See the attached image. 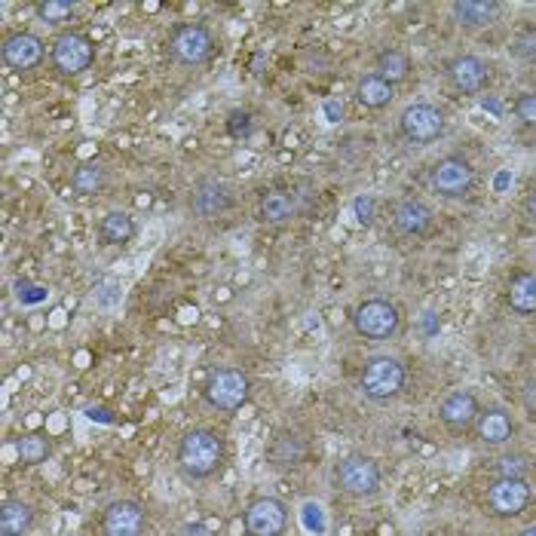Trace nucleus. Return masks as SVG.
<instances>
[{"mask_svg":"<svg viewBox=\"0 0 536 536\" xmlns=\"http://www.w3.org/2000/svg\"><path fill=\"white\" fill-rule=\"evenodd\" d=\"M518 536H536V524H530V527H524V530H521Z\"/></svg>","mask_w":536,"mask_h":536,"instance_id":"c9c22d12","label":"nucleus"},{"mask_svg":"<svg viewBox=\"0 0 536 536\" xmlns=\"http://www.w3.org/2000/svg\"><path fill=\"white\" fill-rule=\"evenodd\" d=\"M521 405L524 411L536 420V377H527L524 386H521Z\"/></svg>","mask_w":536,"mask_h":536,"instance_id":"473e14b6","label":"nucleus"},{"mask_svg":"<svg viewBox=\"0 0 536 536\" xmlns=\"http://www.w3.org/2000/svg\"><path fill=\"white\" fill-rule=\"evenodd\" d=\"M108 184V172L99 163H83L80 169H74L71 175V187L80 197H92V193H102V187Z\"/></svg>","mask_w":536,"mask_h":536,"instance_id":"bb28decb","label":"nucleus"},{"mask_svg":"<svg viewBox=\"0 0 536 536\" xmlns=\"http://www.w3.org/2000/svg\"><path fill=\"white\" fill-rule=\"evenodd\" d=\"M399 132L411 144H432L445 135V114L429 102H414L402 111Z\"/></svg>","mask_w":536,"mask_h":536,"instance_id":"1a4fd4ad","label":"nucleus"},{"mask_svg":"<svg viewBox=\"0 0 536 536\" xmlns=\"http://www.w3.org/2000/svg\"><path fill=\"white\" fill-rule=\"evenodd\" d=\"M135 236V221L129 212H108L102 221H99V239L102 246H126Z\"/></svg>","mask_w":536,"mask_h":536,"instance_id":"393cba45","label":"nucleus"},{"mask_svg":"<svg viewBox=\"0 0 536 536\" xmlns=\"http://www.w3.org/2000/svg\"><path fill=\"white\" fill-rule=\"evenodd\" d=\"M405 380H408L405 365L396 356H383V353L365 359L359 371V389L371 402H393L396 396H402Z\"/></svg>","mask_w":536,"mask_h":536,"instance_id":"f03ea898","label":"nucleus"},{"mask_svg":"<svg viewBox=\"0 0 536 536\" xmlns=\"http://www.w3.org/2000/svg\"><path fill=\"white\" fill-rule=\"evenodd\" d=\"M432 209L420 197H405L393 206V227L405 239H420L432 230Z\"/></svg>","mask_w":536,"mask_h":536,"instance_id":"dca6fc26","label":"nucleus"},{"mask_svg":"<svg viewBox=\"0 0 536 536\" xmlns=\"http://www.w3.org/2000/svg\"><path fill=\"white\" fill-rule=\"evenodd\" d=\"M509 53L521 62H536V28H524L509 40Z\"/></svg>","mask_w":536,"mask_h":536,"instance_id":"c756f323","label":"nucleus"},{"mask_svg":"<svg viewBox=\"0 0 536 536\" xmlns=\"http://www.w3.org/2000/svg\"><path fill=\"white\" fill-rule=\"evenodd\" d=\"M203 396L215 411L233 414L252 399V380L239 368H215L203 386Z\"/></svg>","mask_w":536,"mask_h":536,"instance_id":"20e7f679","label":"nucleus"},{"mask_svg":"<svg viewBox=\"0 0 536 536\" xmlns=\"http://www.w3.org/2000/svg\"><path fill=\"white\" fill-rule=\"evenodd\" d=\"M353 325L362 337L368 340H386L393 337L402 325V316H399V307L393 301H383V298H371V301H362L353 313Z\"/></svg>","mask_w":536,"mask_h":536,"instance_id":"6e6552de","label":"nucleus"},{"mask_svg":"<svg viewBox=\"0 0 536 536\" xmlns=\"http://www.w3.org/2000/svg\"><path fill=\"white\" fill-rule=\"evenodd\" d=\"M50 59H53V68L59 74L77 77V74H83V71L92 68V62H95V43L86 34H80V31H62L53 40Z\"/></svg>","mask_w":536,"mask_h":536,"instance_id":"0eeeda50","label":"nucleus"},{"mask_svg":"<svg viewBox=\"0 0 536 536\" xmlns=\"http://www.w3.org/2000/svg\"><path fill=\"white\" fill-rule=\"evenodd\" d=\"M258 215L264 224H285L298 215V200L295 193L288 190H270L261 197V206H258Z\"/></svg>","mask_w":536,"mask_h":536,"instance_id":"5701e85b","label":"nucleus"},{"mask_svg":"<svg viewBox=\"0 0 536 536\" xmlns=\"http://www.w3.org/2000/svg\"><path fill=\"white\" fill-rule=\"evenodd\" d=\"M506 304L512 313L530 316L536 313V270L515 273L506 285Z\"/></svg>","mask_w":536,"mask_h":536,"instance_id":"412c9836","label":"nucleus"},{"mask_svg":"<svg viewBox=\"0 0 536 536\" xmlns=\"http://www.w3.org/2000/svg\"><path fill=\"white\" fill-rule=\"evenodd\" d=\"M500 13H503V7L497 0H457V4H451L454 22L466 31L491 28L500 19Z\"/></svg>","mask_w":536,"mask_h":536,"instance_id":"6ab92c4d","label":"nucleus"},{"mask_svg":"<svg viewBox=\"0 0 536 536\" xmlns=\"http://www.w3.org/2000/svg\"><path fill=\"white\" fill-rule=\"evenodd\" d=\"M530 484L521 478H494L487 484V509L497 518H518L530 506Z\"/></svg>","mask_w":536,"mask_h":536,"instance_id":"9b49d317","label":"nucleus"},{"mask_svg":"<svg viewBox=\"0 0 536 536\" xmlns=\"http://www.w3.org/2000/svg\"><path fill=\"white\" fill-rule=\"evenodd\" d=\"M148 509L138 500H114L102 512V536H144Z\"/></svg>","mask_w":536,"mask_h":536,"instance_id":"f8f14e48","label":"nucleus"},{"mask_svg":"<svg viewBox=\"0 0 536 536\" xmlns=\"http://www.w3.org/2000/svg\"><path fill=\"white\" fill-rule=\"evenodd\" d=\"M380 481H383V472H380L377 460H371L365 454H347L334 466V487L353 500L374 497L380 491Z\"/></svg>","mask_w":536,"mask_h":536,"instance_id":"7ed1b4c3","label":"nucleus"},{"mask_svg":"<svg viewBox=\"0 0 536 536\" xmlns=\"http://www.w3.org/2000/svg\"><path fill=\"white\" fill-rule=\"evenodd\" d=\"M242 524H246V536H285L288 506L276 497H258L249 503Z\"/></svg>","mask_w":536,"mask_h":536,"instance_id":"9d476101","label":"nucleus"},{"mask_svg":"<svg viewBox=\"0 0 536 536\" xmlns=\"http://www.w3.org/2000/svg\"><path fill=\"white\" fill-rule=\"evenodd\" d=\"M307 460V442L291 429H282L270 438L267 445V463L273 469H298Z\"/></svg>","mask_w":536,"mask_h":536,"instance_id":"a211bd4d","label":"nucleus"},{"mask_svg":"<svg viewBox=\"0 0 536 536\" xmlns=\"http://www.w3.org/2000/svg\"><path fill=\"white\" fill-rule=\"evenodd\" d=\"M481 414V405L472 389H451V393L438 402V420H442L454 435H463L475 426Z\"/></svg>","mask_w":536,"mask_h":536,"instance_id":"4468645a","label":"nucleus"},{"mask_svg":"<svg viewBox=\"0 0 536 536\" xmlns=\"http://www.w3.org/2000/svg\"><path fill=\"white\" fill-rule=\"evenodd\" d=\"M530 475V460L524 454H506L497 460V478H521L527 481Z\"/></svg>","mask_w":536,"mask_h":536,"instance_id":"7c9ffc66","label":"nucleus"},{"mask_svg":"<svg viewBox=\"0 0 536 536\" xmlns=\"http://www.w3.org/2000/svg\"><path fill=\"white\" fill-rule=\"evenodd\" d=\"M169 53L175 62L181 65H206L215 53V34L200 25V22H187V25H178L169 37Z\"/></svg>","mask_w":536,"mask_h":536,"instance_id":"423d86ee","label":"nucleus"},{"mask_svg":"<svg viewBox=\"0 0 536 536\" xmlns=\"http://www.w3.org/2000/svg\"><path fill=\"white\" fill-rule=\"evenodd\" d=\"M512 432H515V423H512V417L503 408H487L475 420V435H478V442L487 445V448L506 445L509 438H512Z\"/></svg>","mask_w":536,"mask_h":536,"instance_id":"aec40b11","label":"nucleus"},{"mask_svg":"<svg viewBox=\"0 0 536 536\" xmlns=\"http://www.w3.org/2000/svg\"><path fill=\"white\" fill-rule=\"evenodd\" d=\"M426 184L432 193H438V197L445 200H463L472 193L475 187V169L469 160L457 157V154H448L442 160H435L429 175H426Z\"/></svg>","mask_w":536,"mask_h":536,"instance_id":"39448f33","label":"nucleus"},{"mask_svg":"<svg viewBox=\"0 0 536 536\" xmlns=\"http://www.w3.org/2000/svg\"><path fill=\"white\" fill-rule=\"evenodd\" d=\"M74 13H77V7L71 0H40V4H34V16L46 25H62Z\"/></svg>","mask_w":536,"mask_h":536,"instance_id":"c85d7f7f","label":"nucleus"},{"mask_svg":"<svg viewBox=\"0 0 536 536\" xmlns=\"http://www.w3.org/2000/svg\"><path fill=\"white\" fill-rule=\"evenodd\" d=\"M0 56H4L7 68H13V71H34L46 59V46L31 31H13V34H7L4 46H0Z\"/></svg>","mask_w":536,"mask_h":536,"instance_id":"2eb2a0df","label":"nucleus"},{"mask_svg":"<svg viewBox=\"0 0 536 536\" xmlns=\"http://www.w3.org/2000/svg\"><path fill=\"white\" fill-rule=\"evenodd\" d=\"M445 74H448V83L463 95H478L491 86V65L472 53H460V56L448 59Z\"/></svg>","mask_w":536,"mask_h":536,"instance_id":"ddd939ff","label":"nucleus"},{"mask_svg":"<svg viewBox=\"0 0 536 536\" xmlns=\"http://www.w3.org/2000/svg\"><path fill=\"white\" fill-rule=\"evenodd\" d=\"M16 451H19V460H22L25 466H40V463H46V457L53 454V445H50V438H46V435L31 432V435H22V438H19Z\"/></svg>","mask_w":536,"mask_h":536,"instance_id":"cd10ccee","label":"nucleus"},{"mask_svg":"<svg viewBox=\"0 0 536 536\" xmlns=\"http://www.w3.org/2000/svg\"><path fill=\"white\" fill-rule=\"evenodd\" d=\"M190 206H193V212H197L200 218L209 221V218L224 215V212L233 206V193H230V187H227L224 181H218V178H206V181L197 184V190H193Z\"/></svg>","mask_w":536,"mask_h":536,"instance_id":"f3484780","label":"nucleus"},{"mask_svg":"<svg viewBox=\"0 0 536 536\" xmlns=\"http://www.w3.org/2000/svg\"><path fill=\"white\" fill-rule=\"evenodd\" d=\"M411 71H414V65H411V56L405 53V50H383L380 56H377V68H374V74H380L386 83H402V80H408L411 77Z\"/></svg>","mask_w":536,"mask_h":536,"instance_id":"a878e982","label":"nucleus"},{"mask_svg":"<svg viewBox=\"0 0 536 536\" xmlns=\"http://www.w3.org/2000/svg\"><path fill=\"white\" fill-rule=\"evenodd\" d=\"M393 99H396V86L386 83L380 74H365L356 83V102L368 111H383Z\"/></svg>","mask_w":536,"mask_h":536,"instance_id":"4be33fe9","label":"nucleus"},{"mask_svg":"<svg viewBox=\"0 0 536 536\" xmlns=\"http://www.w3.org/2000/svg\"><path fill=\"white\" fill-rule=\"evenodd\" d=\"M34 527V509L25 500H4L0 506V533L25 536Z\"/></svg>","mask_w":536,"mask_h":536,"instance_id":"b1692460","label":"nucleus"},{"mask_svg":"<svg viewBox=\"0 0 536 536\" xmlns=\"http://www.w3.org/2000/svg\"><path fill=\"white\" fill-rule=\"evenodd\" d=\"M0 536H4V533H0Z\"/></svg>","mask_w":536,"mask_h":536,"instance_id":"e433bc0d","label":"nucleus"},{"mask_svg":"<svg viewBox=\"0 0 536 536\" xmlns=\"http://www.w3.org/2000/svg\"><path fill=\"white\" fill-rule=\"evenodd\" d=\"M178 536H215L206 524H184L181 530H178Z\"/></svg>","mask_w":536,"mask_h":536,"instance_id":"72a5a7b5","label":"nucleus"},{"mask_svg":"<svg viewBox=\"0 0 536 536\" xmlns=\"http://www.w3.org/2000/svg\"><path fill=\"white\" fill-rule=\"evenodd\" d=\"M524 215H527L530 224H536V187L527 193V200H524Z\"/></svg>","mask_w":536,"mask_h":536,"instance_id":"f704fd0d","label":"nucleus"},{"mask_svg":"<svg viewBox=\"0 0 536 536\" xmlns=\"http://www.w3.org/2000/svg\"><path fill=\"white\" fill-rule=\"evenodd\" d=\"M515 117H518L524 126H536V92H524V95H518V102H515Z\"/></svg>","mask_w":536,"mask_h":536,"instance_id":"2f4dec72","label":"nucleus"},{"mask_svg":"<svg viewBox=\"0 0 536 536\" xmlns=\"http://www.w3.org/2000/svg\"><path fill=\"white\" fill-rule=\"evenodd\" d=\"M175 466L187 481L215 478L224 466V438L209 426L187 429L175 451Z\"/></svg>","mask_w":536,"mask_h":536,"instance_id":"f257e3e1","label":"nucleus"}]
</instances>
